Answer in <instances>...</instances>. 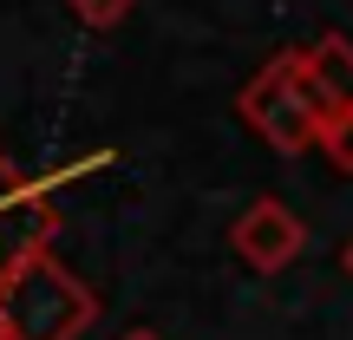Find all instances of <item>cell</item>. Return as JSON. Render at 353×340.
<instances>
[{
	"label": "cell",
	"mask_w": 353,
	"mask_h": 340,
	"mask_svg": "<svg viewBox=\"0 0 353 340\" xmlns=\"http://www.w3.org/2000/svg\"><path fill=\"white\" fill-rule=\"evenodd\" d=\"M99 321V294L72 275L52 249L26 255L0 281V328L7 340H79Z\"/></svg>",
	"instance_id": "obj_1"
},
{
	"label": "cell",
	"mask_w": 353,
	"mask_h": 340,
	"mask_svg": "<svg viewBox=\"0 0 353 340\" xmlns=\"http://www.w3.org/2000/svg\"><path fill=\"white\" fill-rule=\"evenodd\" d=\"M236 112H242V125H249L262 144H275V151H288V157L307 151L314 131L334 118L327 99L314 92V79L301 72V52H275V59L236 92Z\"/></svg>",
	"instance_id": "obj_2"
},
{
	"label": "cell",
	"mask_w": 353,
	"mask_h": 340,
	"mask_svg": "<svg viewBox=\"0 0 353 340\" xmlns=\"http://www.w3.org/2000/svg\"><path fill=\"white\" fill-rule=\"evenodd\" d=\"M52 236H59V203L0 151V281H7L26 255L52 249Z\"/></svg>",
	"instance_id": "obj_3"
},
{
	"label": "cell",
	"mask_w": 353,
	"mask_h": 340,
	"mask_svg": "<svg viewBox=\"0 0 353 340\" xmlns=\"http://www.w3.org/2000/svg\"><path fill=\"white\" fill-rule=\"evenodd\" d=\"M229 249H236L255 275H281V268L307 249V223L281 197H255L249 210L229 223Z\"/></svg>",
	"instance_id": "obj_4"
},
{
	"label": "cell",
	"mask_w": 353,
	"mask_h": 340,
	"mask_svg": "<svg viewBox=\"0 0 353 340\" xmlns=\"http://www.w3.org/2000/svg\"><path fill=\"white\" fill-rule=\"evenodd\" d=\"M301 72L314 79V92L327 99V112H353V39L347 33H321L314 46H301Z\"/></svg>",
	"instance_id": "obj_5"
},
{
	"label": "cell",
	"mask_w": 353,
	"mask_h": 340,
	"mask_svg": "<svg viewBox=\"0 0 353 340\" xmlns=\"http://www.w3.org/2000/svg\"><path fill=\"white\" fill-rule=\"evenodd\" d=\"M112 157H118V151H105V144H92V151H79V157H65V164H52L46 177H33V183L46 190L52 203H59V190H72V183H85V177H92V170H105V164H112Z\"/></svg>",
	"instance_id": "obj_6"
},
{
	"label": "cell",
	"mask_w": 353,
	"mask_h": 340,
	"mask_svg": "<svg viewBox=\"0 0 353 340\" xmlns=\"http://www.w3.org/2000/svg\"><path fill=\"white\" fill-rule=\"evenodd\" d=\"M65 7H72L79 26H92V33H112V26L131 20V7H138V0H65Z\"/></svg>",
	"instance_id": "obj_7"
},
{
	"label": "cell",
	"mask_w": 353,
	"mask_h": 340,
	"mask_svg": "<svg viewBox=\"0 0 353 340\" xmlns=\"http://www.w3.org/2000/svg\"><path fill=\"white\" fill-rule=\"evenodd\" d=\"M314 144L327 151V164H334V170H347V177H353V112L327 118V125L314 131Z\"/></svg>",
	"instance_id": "obj_8"
},
{
	"label": "cell",
	"mask_w": 353,
	"mask_h": 340,
	"mask_svg": "<svg viewBox=\"0 0 353 340\" xmlns=\"http://www.w3.org/2000/svg\"><path fill=\"white\" fill-rule=\"evenodd\" d=\"M341 262H347V275H353V242H347V249H341Z\"/></svg>",
	"instance_id": "obj_9"
},
{
	"label": "cell",
	"mask_w": 353,
	"mask_h": 340,
	"mask_svg": "<svg viewBox=\"0 0 353 340\" xmlns=\"http://www.w3.org/2000/svg\"><path fill=\"white\" fill-rule=\"evenodd\" d=\"M125 340H157V334H151V328H138V334H125Z\"/></svg>",
	"instance_id": "obj_10"
},
{
	"label": "cell",
	"mask_w": 353,
	"mask_h": 340,
	"mask_svg": "<svg viewBox=\"0 0 353 340\" xmlns=\"http://www.w3.org/2000/svg\"><path fill=\"white\" fill-rule=\"evenodd\" d=\"M0 340H7V328H0Z\"/></svg>",
	"instance_id": "obj_11"
}]
</instances>
